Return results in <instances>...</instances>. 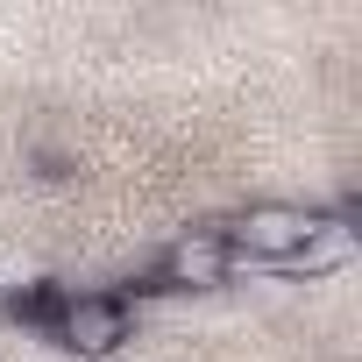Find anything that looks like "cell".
<instances>
[{
  "label": "cell",
  "instance_id": "obj_2",
  "mask_svg": "<svg viewBox=\"0 0 362 362\" xmlns=\"http://www.w3.org/2000/svg\"><path fill=\"white\" fill-rule=\"evenodd\" d=\"M50 341L71 348V355H114L121 341H135V305L121 291H71Z\"/></svg>",
  "mask_w": 362,
  "mask_h": 362
},
{
  "label": "cell",
  "instance_id": "obj_3",
  "mask_svg": "<svg viewBox=\"0 0 362 362\" xmlns=\"http://www.w3.org/2000/svg\"><path fill=\"white\" fill-rule=\"evenodd\" d=\"M156 284L163 291H221V284H235V256H228L221 228H185L177 242H163Z\"/></svg>",
  "mask_w": 362,
  "mask_h": 362
},
{
  "label": "cell",
  "instance_id": "obj_1",
  "mask_svg": "<svg viewBox=\"0 0 362 362\" xmlns=\"http://www.w3.org/2000/svg\"><path fill=\"white\" fill-rule=\"evenodd\" d=\"M313 221H320V206H298V199H256V206H242V214L221 228V242H228L235 270H242V263H277V270H284V263L305 249Z\"/></svg>",
  "mask_w": 362,
  "mask_h": 362
},
{
  "label": "cell",
  "instance_id": "obj_4",
  "mask_svg": "<svg viewBox=\"0 0 362 362\" xmlns=\"http://www.w3.org/2000/svg\"><path fill=\"white\" fill-rule=\"evenodd\" d=\"M355 256H362L355 221H348V214H320V221H313V235H305V249H298L284 270H291L298 284H327V277H341Z\"/></svg>",
  "mask_w": 362,
  "mask_h": 362
}]
</instances>
